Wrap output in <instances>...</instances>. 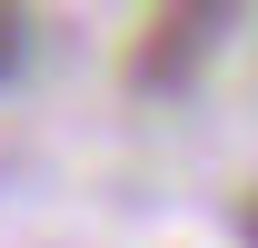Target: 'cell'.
Returning <instances> with one entry per match:
<instances>
[{
  "label": "cell",
  "mask_w": 258,
  "mask_h": 248,
  "mask_svg": "<svg viewBox=\"0 0 258 248\" xmlns=\"http://www.w3.org/2000/svg\"><path fill=\"white\" fill-rule=\"evenodd\" d=\"M219 30H228L219 10H179V20H159V40H139V80H179Z\"/></svg>",
  "instance_id": "6da1fadb"
},
{
  "label": "cell",
  "mask_w": 258,
  "mask_h": 248,
  "mask_svg": "<svg viewBox=\"0 0 258 248\" xmlns=\"http://www.w3.org/2000/svg\"><path fill=\"white\" fill-rule=\"evenodd\" d=\"M20 60H30V20H20V10H0V80H10Z\"/></svg>",
  "instance_id": "7a4b0ae2"
},
{
  "label": "cell",
  "mask_w": 258,
  "mask_h": 248,
  "mask_svg": "<svg viewBox=\"0 0 258 248\" xmlns=\"http://www.w3.org/2000/svg\"><path fill=\"white\" fill-rule=\"evenodd\" d=\"M248 248H258V199H248Z\"/></svg>",
  "instance_id": "3957f363"
}]
</instances>
